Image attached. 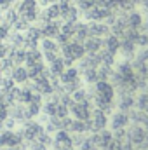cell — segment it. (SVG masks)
<instances>
[{
	"instance_id": "6da1fadb",
	"label": "cell",
	"mask_w": 148,
	"mask_h": 150,
	"mask_svg": "<svg viewBox=\"0 0 148 150\" xmlns=\"http://www.w3.org/2000/svg\"><path fill=\"white\" fill-rule=\"evenodd\" d=\"M94 105L96 108L103 110V112H108L113 108V103H115V87L113 84H110L108 80H98L94 84Z\"/></svg>"
},
{
	"instance_id": "7a4b0ae2",
	"label": "cell",
	"mask_w": 148,
	"mask_h": 150,
	"mask_svg": "<svg viewBox=\"0 0 148 150\" xmlns=\"http://www.w3.org/2000/svg\"><path fill=\"white\" fill-rule=\"evenodd\" d=\"M59 54L65 59L66 67H72L73 63L80 61L85 56V49H84V44L82 42H78V40L73 38V40H70V42H66L65 45L59 47Z\"/></svg>"
},
{
	"instance_id": "3957f363",
	"label": "cell",
	"mask_w": 148,
	"mask_h": 150,
	"mask_svg": "<svg viewBox=\"0 0 148 150\" xmlns=\"http://www.w3.org/2000/svg\"><path fill=\"white\" fill-rule=\"evenodd\" d=\"M14 7H16L19 18L25 19V21L30 23V25H33V23L37 21L38 12H40V9H42V7L38 5L37 0H19L18 4H14Z\"/></svg>"
},
{
	"instance_id": "277c9868",
	"label": "cell",
	"mask_w": 148,
	"mask_h": 150,
	"mask_svg": "<svg viewBox=\"0 0 148 150\" xmlns=\"http://www.w3.org/2000/svg\"><path fill=\"white\" fill-rule=\"evenodd\" d=\"M61 84H63V87L68 91V93H73L77 91L78 87H82L80 84H82V77H80V70L78 68H75V67H66L65 68V72L59 75V79H58Z\"/></svg>"
},
{
	"instance_id": "5b68a950",
	"label": "cell",
	"mask_w": 148,
	"mask_h": 150,
	"mask_svg": "<svg viewBox=\"0 0 148 150\" xmlns=\"http://www.w3.org/2000/svg\"><path fill=\"white\" fill-rule=\"evenodd\" d=\"M23 143L21 133H16L12 129H4L0 131V147L4 149H16Z\"/></svg>"
},
{
	"instance_id": "8992f818",
	"label": "cell",
	"mask_w": 148,
	"mask_h": 150,
	"mask_svg": "<svg viewBox=\"0 0 148 150\" xmlns=\"http://www.w3.org/2000/svg\"><path fill=\"white\" fill-rule=\"evenodd\" d=\"M68 112L72 113L73 119H77V120H89L91 119V113H92V108H91V103L89 101H84V103L72 101L68 105Z\"/></svg>"
},
{
	"instance_id": "52a82bcc",
	"label": "cell",
	"mask_w": 148,
	"mask_h": 150,
	"mask_svg": "<svg viewBox=\"0 0 148 150\" xmlns=\"http://www.w3.org/2000/svg\"><path fill=\"white\" fill-rule=\"evenodd\" d=\"M44 133H45V131H44V127H42L38 122L30 120V122H26V124L23 126L21 136H23V140H26V142H32V143H33V142H37Z\"/></svg>"
},
{
	"instance_id": "ba28073f",
	"label": "cell",
	"mask_w": 148,
	"mask_h": 150,
	"mask_svg": "<svg viewBox=\"0 0 148 150\" xmlns=\"http://www.w3.org/2000/svg\"><path fill=\"white\" fill-rule=\"evenodd\" d=\"M129 120H131L129 113L124 112V110H117V112L111 113V117L108 119V124L113 131H122L129 126Z\"/></svg>"
},
{
	"instance_id": "9c48e42d",
	"label": "cell",
	"mask_w": 148,
	"mask_h": 150,
	"mask_svg": "<svg viewBox=\"0 0 148 150\" xmlns=\"http://www.w3.org/2000/svg\"><path fill=\"white\" fill-rule=\"evenodd\" d=\"M25 47L26 49H33V47H38L40 40H42V33H40V28L37 25H30L25 32Z\"/></svg>"
},
{
	"instance_id": "30bf717a",
	"label": "cell",
	"mask_w": 148,
	"mask_h": 150,
	"mask_svg": "<svg viewBox=\"0 0 148 150\" xmlns=\"http://www.w3.org/2000/svg\"><path fill=\"white\" fill-rule=\"evenodd\" d=\"M89 124H91V131H103L106 126H108V117L106 112L99 110V108H94L91 113V119H89Z\"/></svg>"
},
{
	"instance_id": "8fae6325",
	"label": "cell",
	"mask_w": 148,
	"mask_h": 150,
	"mask_svg": "<svg viewBox=\"0 0 148 150\" xmlns=\"http://www.w3.org/2000/svg\"><path fill=\"white\" fill-rule=\"evenodd\" d=\"M89 26V35L91 37H98V38H105L106 35H110V25L103 23V21H87Z\"/></svg>"
},
{
	"instance_id": "7c38bea8",
	"label": "cell",
	"mask_w": 148,
	"mask_h": 150,
	"mask_svg": "<svg viewBox=\"0 0 148 150\" xmlns=\"http://www.w3.org/2000/svg\"><path fill=\"white\" fill-rule=\"evenodd\" d=\"M38 28H40L42 38H56L61 32V23L59 21H47V23L40 25Z\"/></svg>"
},
{
	"instance_id": "4fadbf2b",
	"label": "cell",
	"mask_w": 148,
	"mask_h": 150,
	"mask_svg": "<svg viewBox=\"0 0 148 150\" xmlns=\"http://www.w3.org/2000/svg\"><path fill=\"white\" fill-rule=\"evenodd\" d=\"M124 18H125V23H127L129 28L141 32V26H143V23H145V18H143V14H141L140 11H136V9H134V11H129V12L124 14Z\"/></svg>"
},
{
	"instance_id": "5bb4252c",
	"label": "cell",
	"mask_w": 148,
	"mask_h": 150,
	"mask_svg": "<svg viewBox=\"0 0 148 150\" xmlns=\"http://www.w3.org/2000/svg\"><path fill=\"white\" fill-rule=\"evenodd\" d=\"M82 44H84L85 54H98V52L103 49V38H98V37H89V38H85Z\"/></svg>"
},
{
	"instance_id": "9a60e30c",
	"label": "cell",
	"mask_w": 148,
	"mask_h": 150,
	"mask_svg": "<svg viewBox=\"0 0 148 150\" xmlns=\"http://www.w3.org/2000/svg\"><path fill=\"white\" fill-rule=\"evenodd\" d=\"M78 18H80V12L75 5H61V19L63 21H80Z\"/></svg>"
},
{
	"instance_id": "2e32d148",
	"label": "cell",
	"mask_w": 148,
	"mask_h": 150,
	"mask_svg": "<svg viewBox=\"0 0 148 150\" xmlns=\"http://www.w3.org/2000/svg\"><path fill=\"white\" fill-rule=\"evenodd\" d=\"M11 79H12L14 84H25V82L30 79L26 67H25V65H21V67H14L12 72H11Z\"/></svg>"
},
{
	"instance_id": "e0dca14e",
	"label": "cell",
	"mask_w": 148,
	"mask_h": 150,
	"mask_svg": "<svg viewBox=\"0 0 148 150\" xmlns=\"http://www.w3.org/2000/svg\"><path fill=\"white\" fill-rule=\"evenodd\" d=\"M7 58L12 61L14 67H21V65H25V59H26V49H14V47H11Z\"/></svg>"
},
{
	"instance_id": "ac0fdd59",
	"label": "cell",
	"mask_w": 148,
	"mask_h": 150,
	"mask_svg": "<svg viewBox=\"0 0 148 150\" xmlns=\"http://www.w3.org/2000/svg\"><path fill=\"white\" fill-rule=\"evenodd\" d=\"M118 47H120V37H117L115 33H110L103 38V49L110 51L111 54H117Z\"/></svg>"
},
{
	"instance_id": "d6986e66",
	"label": "cell",
	"mask_w": 148,
	"mask_h": 150,
	"mask_svg": "<svg viewBox=\"0 0 148 150\" xmlns=\"http://www.w3.org/2000/svg\"><path fill=\"white\" fill-rule=\"evenodd\" d=\"M96 4H98V0H75V7L78 9L80 16H82L84 12H87L89 9H92Z\"/></svg>"
},
{
	"instance_id": "ffe728a7",
	"label": "cell",
	"mask_w": 148,
	"mask_h": 150,
	"mask_svg": "<svg viewBox=\"0 0 148 150\" xmlns=\"http://www.w3.org/2000/svg\"><path fill=\"white\" fill-rule=\"evenodd\" d=\"M134 105H136V101H134V98H132L131 94H122L120 103H118V108H120V110L127 112V110H129V108H132Z\"/></svg>"
},
{
	"instance_id": "44dd1931",
	"label": "cell",
	"mask_w": 148,
	"mask_h": 150,
	"mask_svg": "<svg viewBox=\"0 0 148 150\" xmlns=\"http://www.w3.org/2000/svg\"><path fill=\"white\" fill-rule=\"evenodd\" d=\"M136 105H138V108H140L141 112L148 113V93H143V94H141V96L138 98Z\"/></svg>"
},
{
	"instance_id": "7402d4cb",
	"label": "cell",
	"mask_w": 148,
	"mask_h": 150,
	"mask_svg": "<svg viewBox=\"0 0 148 150\" xmlns=\"http://www.w3.org/2000/svg\"><path fill=\"white\" fill-rule=\"evenodd\" d=\"M9 33H11V28L5 25V21L0 23V42H5L7 37H9Z\"/></svg>"
},
{
	"instance_id": "603a6c76",
	"label": "cell",
	"mask_w": 148,
	"mask_h": 150,
	"mask_svg": "<svg viewBox=\"0 0 148 150\" xmlns=\"http://www.w3.org/2000/svg\"><path fill=\"white\" fill-rule=\"evenodd\" d=\"M9 51H11V47H9V44H7V42H0V59H4V58H7V54H9Z\"/></svg>"
},
{
	"instance_id": "cb8c5ba5",
	"label": "cell",
	"mask_w": 148,
	"mask_h": 150,
	"mask_svg": "<svg viewBox=\"0 0 148 150\" xmlns=\"http://www.w3.org/2000/svg\"><path fill=\"white\" fill-rule=\"evenodd\" d=\"M12 5H14V2H12V0H0V12L4 14V12H5V11H9Z\"/></svg>"
},
{
	"instance_id": "d4e9b609",
	"label": "cell",
	"mask_w": 148,
	"mask_h": 150,
	"mask_svg": "<svg viewBox=\"0 0 148 150\" xmlns=\"http://www.w3.org/2000/svg\"><path fill=\"white\" fill-rule=\"evenodd\" d=\"M37 2H38L40 7H47V5H51V4H56L58 0H37Z\"/></svg>"
},
{
	"instance_id": "484cf974",
	"label": "cell",
	"mask_w": 148,
	"mask_h": 150,
	"mask_svg": "<svg viewBox=\"0 0 148 150\" xmlns=\"http://www.w3.org/2000/svg\"><path fill=\"white\" fill-rule=\"evenodd\" d=\"M143 9H145V12H148V0H141V4H140Z\"/></svg>"
},
{
	"instance_id": "4316f807",
	"label": "cell",
	"mask_w": 148,
	"mask_h": 150,
	"mask_svg": "<svg viewBox=\"0 0 148 150\" xmlns=\"http://www.w3.org/2000/svg\"><path fill=\"white\" fill-rule=\"evenodd\" d=\"M0 150H16V149H4V147H2Z\"/></svg>"
},
{
	"instance_id": "83f0119b",
	"label": "cell",
	"mask_w": 148,
	"mask_h": 150,
	"mask_svg": "<svg viewBox=\"0 0 148 150\" xmlns=\"http://www.w3.org/2000/svg\"><path fill=\"white\" fill-rule=\"evenodd\" d=\"M12 2H14V4H18V2H19V0H12Z\"/></svg>"
},
{
	"instance_id": "f1b7e54d",
	"label": "cell",
	"mask_w": 148,
	"mask_h": 150,
	"mask_svg": "<svg viewBox=\"0 0 148 150\" xmlns=\"http://www.w3.org/2000/svg\"><path fill=\"white\" fill-rule=\"evenodd\" d=\"M147 126H148V122H147Z\"/></svg>"
}]
</instances>
